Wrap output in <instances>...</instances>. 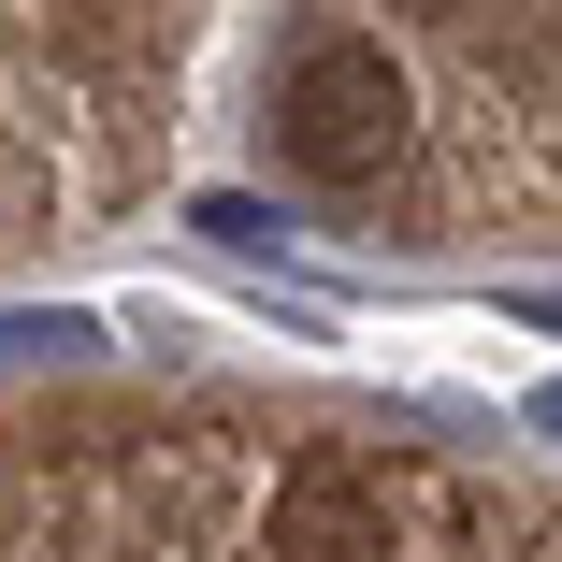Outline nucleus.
<instances>
[{
	"label": "nucleus",
	"mask_w": 562,
	"mask_h": 562,
	"mask_svg": "<svg viewBox=\"0 0 562 562\" xmlns=\"http://www.w3.org/2000/svg\"><path fill=\"white\" fill-rule=\"evenodd\" d=\"M101 331L72 317V303H44V317H0V361H87Z\"/></svg>",
	"instance_id": "7ed1b4c3"
},
{
	"label": "nucleus",
	"mask_w": 562,
	"mask_h": 562,
	"mask_svg": "<svg viewBox=\"0 0 562 562\" xmlns=\"http://www.w3.org/2000/svg\"><path fill=\"white\" fill-rule=\"evenodd\" d=\"M404 131H418V101H404V58L375 30H317L274 72V159L303 188H390Z\"/></svg>",
	"instance_id": "f257e3e1"
},
{
	"label": "nucleus",
	"mask_w": 562,
	"mask_h": 562,
	"mask_svg": "<svg viewBox=\"0 0 562 562\" xmlns=\"http://www.w3.org/2000/svg\"><path fill=\"white\" fill-rule=\"evenodd\" d=\"M533 432H562V390H533Z\"/></svg>",
	"instance_id": "39448f33"
},
{
	"label": "nucleus",
	"mask_w": 562,
	"mask_h": 562,
	"mask_svg": "<svg viewBox=\"0 0 562 562\" xmlns=\"http://www.w3.org/2000/svg\"><path fill=\"white\" fill-rule=\"evenodd\" d=\"M274 562H404V505H390V476L303 462V476L274 491Z\"/></svg>",
	"instance_id": "f03ea898"
},
{
	"label": "nucleus",
	"mask_w": 562,
	"mask_h": 562,
	"mask_svg": "<svg viewBox=\"0 0 562 562\" xmlns=\"http://www.w3.org/2000/svg\"><path fill=\"white\" fill-rule=\"evenodd\" d=\"M188 232H202V246H246V260H260V246H274V216H260L246 188H216V202H188Z\"/></svg>",
	"instance_id": "20e7f679"
}]
</instances>
